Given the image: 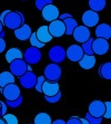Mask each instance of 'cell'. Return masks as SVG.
I'll use <instances>...</instances> for the list:
<instances>
[{"label": "cell", "instance_id": "1", "mask_svg": "<svg viewBox=\"0 0 111 124\" xmlns=\"http://www.w3.org/2000/svg\"><path fill=\"white\" fill-rule=\"evenodd\" d=\"M25 23V16L20 11H10L3 19L2 25L12 30H16Z\"/></svg>", "mask_w": 111, "mask_h": 124}, {"label": "cell", "instance_id": "2", "mask_svg": "<svg viewBox=\"0 0 111 124\" xmlns=\"http://www.w3.org/2000/svg\"><path fill=\"white\" fill-rule=\"evenodd\" d=\"M61 74H62L61 67L58 64L51 63L45 67L42 76L45 77V79H47L49 82H58L61 77Z\"/></svg>", "mask_w": 111, "mask_h": 124}, {"label": "cell", "instance_id": "3", "mask_svg": "<svg viewBox=\"0 0 111 124\" xmlns=\"http://www.w3.org/2000/svg\"><path fill=\"white\" fill-rule=\"evenodd\" d=\"M41 52L40 49L36 48V47H29L27 48L25 52L22 53V58L23 61L26 62L27 64H31V65H36V64H39V62L41 61Z\"/></svg>", "mask_w": 111, "mask_h": 124}, {"label": "cell", "instance_id": "4", "mask_svg": "<svg viewBox=\"0 0 111 124\" xmlns=\"http://www.w3.org/2000/svg\"><path fill=\"white\" fill-rule=\"evenodd\" d=\"M48 56H49V59L52 63L59 65L60 63H62L65 59V49L62 46L56 45V46L51 47V48L49 49Z\"/></svg>", "mask_w": 111, "mask_h": 124}, {"label": "cell", "instance_id": "5", "mask_svg": "<svg viewBox=\"0 0 111 124\" xmlns=\"http://www.w3.org/2000/svg\"><path fill=\"white\" fill-rule=\"evenodd\" d=\"M26 72H28V64L23 61V58L14 59L10 63V73L16 77H20Z\"/></svg>", "mask_w": 111, "mask_h": 124}, {"label": "cell", "instance_id": "6", "mask_svg": "<svg viewBox=\"0 0 111 124\" xmlns=\"http://www.w3.org/2000/svg\"><path fill=\"white\" fill-rule=\"evenodd\" d=\"M3 97L6 98V101H13V100H17L21 93H20V88L18 87V85H16L14 83L9 84L7 86H5L2 88V93Z\"/></svg>", "mask_w": 111, "mask_h": 124}, {"label": "cell", "instance_id": "7", "mask_svg": "<svg viewBox=\"0 0 111 124\" xmlns=\"http://www.w3.org/2000/svg\"><path fill=\"white\" fill-rule=\"evenodd\" d=\"M90 29L85 26H79L78 25L76 28H74L73 32H72V36H73L74 40L78 41V43H85L90 38Z\"/></svg>", "mask_w": 111, "mask_h": 124}, {"label": "cell", "instance_id": "8", "mask_svg": "<svg viewBox=\"0 0 111 124\" xmlns=\"http://www.w3.org/2000/svg\"><path fill=\"white\" fill-rule=\"evenodd\" d=\"M92 52L93 55H104L109 52V43L108 40L102 38H96L92 43Z\"/></svg>", "mask_w": 111, "mask_h": 124}, {"label": "cell", "instance_id": "9", "mask_svg": "<svg viewBox=\"0 0 111 124\" xmlns=\"http://www.w3.org/2000/svg\"><path fill=\"white\" fill-rule=\"evenodd\" d=\"M83 55L85 54H83V50L80 45H71L65 50V57H68L70 61L74 62V63H78Z\"/></svg>", "mask_w": 111, "mask_h": 124}, {"label": "cell", "instance_id": "10", "mask_svg": "<svg viewBox=\"0 0 111 124\" xmlns=\"http://www.w3.org/2000/svg\"><path fill=\"white\" fill-rule=\"evenodd\" d=\"M48 30L49 32H50V35L52 36V38L56 37H61V36H63L65 32V23H63V21L59 20V19H57V20H53L50 23V25L48 26Z\"/></svg>", "mask_w": 111, "mask_h": 124}, {"label": "cell", "instance_id": "11", "mask_svg": "<svg viewBox=\"0 0 111 124\" xmlns=\"http://www.w3.org/2000/svg\"><path fill=\"white\" fill-rule=\"evenodd\" d=\"M19 82L23 88H27V90L33 88L37 82V75L33 72H26L19 77Z\"/></svg>", "mask_w": 111, "mask_h": 124}, {"label": "cell", "instance_id": "12", "mask_svg": "<svg viewBox=\"0 0 111 124\" xmlns=\"http://www.w3.org/2000/svg\"><path fill=\"white\" fill-rule=\"evenodd\" d=\"M81 19H82L83 26L90 28V27L97 26L98 23H99L100 17H99V15H98V12H94L92 10H87V11L83 12Z\"/></svg>", "mask_w": 111, "mask_h": 124}, {"label": "cell", "instance_id": "13", "mask_svg": "<svg viewBox=\"0 0 111 124\" xmlns=\"http://www.w3.org/2000/svg\"><path fill=\"white\" fill-rule=\"evenodd\" d=\"M41 14H42V18L45 19L46 21H49L51 23L53 20H57L58 17H59V9L54 5H48L46 6L45 8L41 10Z\"/></svg>", "mask_w": 111, "mask_h": 124}, {"label": "cell", "instance_id": "14", "mask_svg": "<svg viewBox=\"0 0 111 124\" xmlns=\"http://www.w3.org/2000/svg\"><path fill=\"white\" fill-rule=\"evenodd\" d=\"M88 113L93 117H102L104 113V103L102 101H92L89 104Z\"/></svg>", "mask_w": 111, "mask_h": 124}, {"label": "cell", "instance_id": "15", "mask_svg": "<svg viewBox=\"0 0 111 124\" xmlns=\"http://www.w3.org/2000/svg\"><path fill=\"white\" fill-rule=\"evenodd\" d=\"M59 84L58 82H49L45 81L41 87V93L45 94V96H53L59 92Z\"/></svg>", "mask_w": 111, "mask_h": 124}, {"label": "cell", "instance_id": "16", "mask_svg": "<svg viewBox=\"0 0 111 124\" xmlns=\"http://www.w3.org/2000/svg\"><path fill=\"white\" fill-rule=\"evenodd\" d=\"M96 36L97 38H102L108 40L111 38V26L108 23H100L96 27Z\"/></svg>", "mask_w": 111, "mask_h": 124}, {"label": "cell", "instance_id": "17", "mask_svg": "<svg viewBox=\"0 0 111 124\" xmlns=\"http://www.w3.org/2000/svg\"><path fill=\"white\" fill-rule=\"evenodd\" d=\"M32 31H31V27L29 26V25H26V23H23L21 27H19L18 29L14 30V36L17 39L19 40H27L30 38L31 36Z\"/></svg>", "mask_w": 111, "mask_h": 124}, {"label": "cell", "instance_id": "18", "mask_svg": "<svg viewBox=\"0 0 111 124\" xmlns=\"http://www.w3.org/2000/svg\"><path fill=\"white\" fill-rule=\"evenodd\" d=\"M36 37L37 39L42 44H47L49 41H51L52 39V36L50 35L48 30V26H40L38 28L37 32H36Z\"/></svg>", "mask_w": 111, "mask_h": 124}, {"label": "cell", "instance_id": "19", "mask_svg": "<svg viewBox=\"0 0 111 124\" xmlns=\"http://www.w3.org/2000/svg\"><path fill=\"white\" fill-rule=\"evenodd\" d=\"M78 63H79L81 68L91 69V68H93L94 65H96V57H94L93 55H83L82 58H81Z\"/></svg>", "mask_w": 111, "mask_h": 124}, {"label": "cell", "instance_id": "20", "mask_svg": "<svg viewBox=\"0 0 111 124\" xmlns=\"http://www.w3.org/2000/svg\"><path fill=\"white\" fill-rule=\"evenodd\" d=\"M12 83H14V76L12 75L11 73L8 72V70L0 73V87L1 88H3L5 86Z\"/></svg>", "mask_w": 111, "mask_h": 124}, {"label": "cell", "instance_id": "21", "mask_svg": "<svg viewBox=\"0 0 111 124\" xmlns=\"http://www.w3.org/2000/svg\"><path fill=\"white\" fill-rule=\"evenodd\" d=\"M89 8L94 12L102 11L107 6V0H89Z\"/></svg>", "mask_w": 111, "mask_h": 124}, {"label": "cell", "instance_id": "22", "mask_svg": "<svg viewBox=\"0 0 111 124\" xmlns=\"http://www.w3.org/2000/svg\"><path fill=\"white\" fill-rule=\"evenodd\" d=\"M99 75H100V77L103 78V79L110 81L111 79V63L110 62L103 63L102 65L99 67Z\"/></svg>", "mask_w": 111, "mask_h": 124}, {"label": "cell", "instance_id": "23", "mask_svg": "<svg viewBox=\"0 0 111 124\" xmlns=\"http://www.w3.org/2000/svg\"><path fill=\"white\" fill-rule=\"evenodd\" d=\"M22 58V52L19 48H10L9 50H7L6 53V61L7 63H11L14 59H19Z\"/></svg>", "mask_w": 111, "mask_h": 124}, {"label": "cell", "instance_id": "24", "mask_svg": "<svg viewBox=\"0 0 111 124\" xmlns=\"http://www.w3.org/2000/svg\"><path fill=\"white\" fill-rule=\"evenodd\" d=\"M63 23H65V35H68V36H71L73 30H74V28L78 26L77 20H76L73 17L65 19V20H63Z\"/></svg>", "mask_w": 111, "mask_h": 124}, {"label": "cell", "instance_id": "25", "mask_svg": "<svg viewBox=\"0 0 111 124\" xmlns=\"http://www.w3.org/2000/svg\"><path fill=\"white\" fill-rule=\"evenodd\" d=\"M51 117L48 113H39L34 117L33 124H51Z\"/></svg>", "mask_w": 111, "mask_h": 124}, {"label": "cell", "instance_id": "26", "mask_svg": "<svg viewBox=\"0 0 111 124\" xmlns=\"http://www.w3.org/2000/svg\"><path fill=\"white\" fill-rule=\"evenodd\" d=\"M93 39L94 38L90 37L87 41L82 43L81 48H82L83 54H85V55H93V52H92V43H93Z\"/></svg>", "mask_w": 111, "mask_h": 124}, {"label": "cell", "instance_id": "27", "mask_svg": "<svg viewBox=\"0 0 111 124\" xmlns=\"http://www.w3.org/2000/svg\"><path fill=\"white\" fill-rule=\"evenodd\" d=\"M23 102V97L22 95H20L19 97L17 98V100H13V101H6V105L7 107H10V108H18V107L22 104Z\"/></svg>", "mask_w": 111, "mask_h": 124}, {"label": "cell", "instance_id": "28", "mask_svg": "<svg viewBox=\"0 0 111 124\" xmlns=\"http://www.w3.org/2000/svg\"><path fill=\"white\" fill-rule=\"evenodd\" d=\"M3 121L6 122V124H19V121H18V117L13 114H5L2 115Z\"/></svg>", "mask_w": 111, "mask_h": 124}, {"label": "cell", "instance_id": "29", "mask_svg": "<svg viewBox=\"0 0 111 124\" xmlns=\"http://www.w3.org/2000/svg\"><path fill=\"white\" fill-rule=\"evenodd\" d=\"M29 40H30V44H31L32 47H36V48H38V49L45 47V44L40 43V41L37 39V37H36V32H32L31 36H30V38H29Z\"/></svg>", "mask_w": 111, "mask_h": 124}, {"label": "cell", "instance_id": "30", "mask_svg": "<svg viewBox=\"0 0 111 124\" xmlns=\"http://www.w3.org/2000/svg\"><path fill=\"white\" fill-rule=\"evenodd\" d=\"M52 0H34V6L38 10H42L48 5H51Z\"/></svg>", "mask_w": 111, "mask_h": 124}, {"label": "cell", "instance_id": "31", "mask_svg": "<svg viewBox=\"0 0 111 124\" xmlns=\"http://www.w3.org/2000/svg\"><path fill=\"white\" fill-rule=\"evenodd\" d=\"M61 97H62V94H61V92L59 91V92L53 96H45V101H46L47 103H58V102L61 100Z\"/></svg>", "mask_w": 111, "mask_h": 124}, {"label": "cell", "instance_id": "32", "mask_svg": "<svg viewBox=\"0 0 111 124\" xmlns=\"http://www.w3.org/2000/svg\"><path fill=\"white\" fill-rule=\"evenodd\" d=\"M85 118L89 122V124H101L102 123V118L103 117H93L91 116L89 113H87L85 116Z\"/></svg>", "mask_w": 111, "mask_h": 124}, {"label": "cell", "instance_id": "33", "mask_svg": "<svg viewBox=\"0 0 111 124\" xmlns=\"http://www.w3.org/2000/svg\"><path fill=\"white\" fill-rule=\"evenodd\" d=\"M102 117L107 118H111V102H105L104 103V113H103Z\"/></svg>", "mask_w": 111, "mask_h": 124}, {"label": "cell", "instance_id": "34", "mask_svg": "<svg viewBox=\"0 0 111 124\" xmlns=\"http://www.w3.org/2000/svg\"><path fill=\"white\" fill-rule=\"evenodd\" d=\"M45 81H46V79H45L43 76H39V77H37V82H36V85H34V88H36L37 92L41 93V87H42V84H43Z\"/></svg>", "mask_w": 111, "mask_h": 124}, {"label": "cell", "instance_id": "35", "mask_svg": "<svg viewBox=\"0 0 111 124\" xmlns=\"http://www.w3.org/2000/svg\"><path fill=\"white\" fill-rule=\"evenodd\" d=\"M65 124H82L81 123V118L77 115H73L65 122Z\"/></svg>", "mask_w": 111, "mask_h": 124}, {"label": "cell", "instance_id": "36", "mask_svg": "<svg viewBox=\"0 0 111 124\" xmlns=\"http://www.w3.org/2000/svg\"><path fill=\"white\" fill-rule=\"evenodd\" d=\"M6 46H7V44H6V41H5V39L0 37V54H1L2 52H5Z\"/></svg>", "mask_w": 111, "mask_h": 124}, {"label": "cell", "instance_id": "37", "mask_svg": "<svg viewBox=\"0 0 111 124\" xmlns=\"http://www.w3.org/2000/svg\"><path fill=\"white\" fill-rule=\"evenodd\" d=\"M70 17H72V15H70V14H61V15H59V17H58V19L59 20H61V21H63L65 19H67V18H70Z\"/></svg>", "mask_w": 111, "mask_h": 124}, {"label": "cell", "instance_id": "38", "mask_svg": "<svg viewBox=\"0 0 111 124\" xmlns=\"http://www.w3.org/2000/svg\"><path fill=\"white\" fill-rule=\"evenodd\" d=\"M0 105H1V112H2V115L7 114V110H8V107H7L6 103L2 101H0Z\"/></svg>", "mask_w": 111, "mask_h": 124}, {"label": "cell", "instance_id": "39", "mask_svg": "<svg viewBox=\"0 0 111 124\" xmlns=\"http://www.w3.org/2000/svg\"><path fill=\"white\" fill-rule=\"evenodd\" d=\"M10 11H11V10L7 9V10H5V11L1 12V15H0V23H3V19H5V17H6V16H7V15H8Z\"/></svg>", "mask_w": 111, "mask_h": 124}, {"label": "cell", "instance_id": "40", "mask_svg": "<svg viewBox=\"0 0 111 124\" xmlns=\"http://www.w3.org/2000/svg\"><path fill=\"white\" fill-rule=\"evenodd\" d=\"M51 124H65V121H63L61 118H58V120H54L53 122H51Z\"/></svg>", "mask_w": 111, "mask_h": 124}, {"label": "cell", "instance_id": "41", "mask_svg": "<svg viewBox=\"0 0 111 124\" xmlns=\"http://www.w3.org/2000/svg\"><path fill=\"white\" fill-rule=\"evenodd\" d=\"M81 123L82 124H89V122L85 120V118H81Z\"/></svg>", "mask_w": 111, "mask_h": 124}, {"label": "cell", "instance_id": "42", "mask_svg": "<svg viewBox=\"0 0 111 124\" xmlns=\"http://www.w3.org/2000/svg\"><path fill=\"white\" fill-rule=\"evenodd\" d=\"M0 37H1V38H3V37H5V31H3V30H2V31H1V32H0Z\"/></svg>", "mask_w": 111, "mask_h": 124}, {"label": "cell", "instance_id": "43", "mask_svg": "<svg viewBox=\"0 0 111 124\" xmlns=\"http://www.w3.org/2000/svg\"><path fill=\"white\" fill-rule=\"evenodd\" d=\"M2 30H3V25H2L1 23H0V32L2 31Z\"/></svg>", "mask_w": 111, "mask_h": 124}, {"label": "cell", "instance_id": "44", "mask_svg": "<svg viewBox=\"0 0 111 124\" xmlns=\"http://www.w3.org/2000/svg\"><path fill=\"white\" fill-rule=\"evenodd\" d=\"M0 124H6V122L3 121V118H1V117H0Z\"/></svg>", "mask_w": 111, "mask_h": 124}, {"label": "cell", "instance_id": "45", "mask_svg": "<svg viewBox=\"0 0 111 124\" xmlns=\"http://www.w3.org/2000/svg\"><path fill=\"white\" fill-rule=\"evenodd\" d=\"M0 116H2V112H1V105H0Z\"/></svg>", "mask_w": 111, "mask_h": 124}, {"label": "cell", "instance_id": "46", "mask_svg": "<svg viewBox=\"0 0 111 124\" xmlns=\"http://www.w3.org/2000/svg\"><path fill=\"white\" fill-rule=\"evenodd\" d=\"M22 1H26V0H22Z\"/></svg>", "mask_w": 111, "mask_h": 124}]
</instances>
